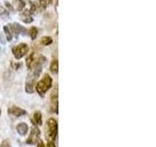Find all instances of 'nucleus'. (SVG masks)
I'll return each instance as SVG.
<instances>
[{"label": "nucleus", "instance_id": "20", "mask_svg": "<svg viewBox=\"0 0 156 147\" xmlns=\"http://www.w3.org/2000/svg\"><path fill=\"white\" fill-rule=\"evenodd\" d=\"M37 147H45V145H44V143H43L42 141L39 140V141H38V145H37Z\"/></svg>", "mask_w": 156, "mask_h": 147}, {"label": "nucleus", "instance_id": "14", "mask_svg": "<svg viewBox=\"0 0 156 147\" xmlns=\"http://www.w3.org/2000/svg\"><path fill=\"white\" fill-rule=\"evenodd\" d=\"M38 33V29L35 27H32L31 28H29V36H30L31 39H35Z\"/></svg>", "mask_w": 156, "mask_h": 147}, {"label": "nucleus", "instance_id": "1", "mask_svg": "<svg viewBox=\"0 0 156 147\" xmlns=\"http://www.w3.org/2000/svg\"><path fill=\"white\" fill-rule=\"evenodd\" d=\"M52 83H53L52 77L48 74H45L41 80L36 83V91L38 92V94L43 96L47 92V90L51 88Z\"/></svg>", "mask_w": 156, "mask_h": 147}, {"label": "nucleus", "instance_id": "15", "mask_svg": "<svg viewBox=\"0 0 156 147\" xmlns=\"http://www.w3.org/2000/svg\"><path fill=\"white\" fill-rule=\"evenodd\" d=\"M4 32H5V34H6V36H7V40L11 41L12 40V33H11V32H10L8 26L4 27Z\"/></svg>", "mask_w": 156, "mask_h": 147}, {"label": "nucleus", "instance_id": "11", "mask_svg": "<svg viewBox=\"0 0 156 147\" xmlns=\"http://www.w3.org/2000/svg\"><path fill=\"white\" fill-rule=\"evenodd\" d=\"M14 7L18 11H22L24 8V2L23 0H14Z\"/></svg>", "mask_w": 156, "mask_h": 147}, {"label": "nucleus", "instance_id": "7", "mask_svg": "<svg viewBox=\"0 0 156 147\" xmlns=\"http://www.w3.org/2000/svg\"><path fill=\"white\" fill-rule=\"evenodd\" d=\"M51 107L54 112L58 113V90H54L51 95Z\"/></svg>", "mask_w": 156, "mask_h": 147}, {"label": "nucleus", "instance_id": "17", "mask_svg": "<svg viewBox=\"0 0 156 147\" xmlns=\"http://www.w3.org/2000/svg\"><path fill=\"white\" fill-rule=\"evenodd\" d=\"M0 147H11V145H10V142L8 140H4V141H2Z\"/></svg>", "mask_w": 156, "mask_h": 147}, {"label": "nucleus", "instance_id": "4", "mask_svg": "<svg viewBox=\"0 0 156 147\" xmlns=\"http://www.w3.org/2000/svg\"><path fill=\"white\" fill-rule=\"evenodd\" d=\"M39 136H40V130H39L37 127H33L27 142L28 144H35L39 141Z\"/></svg>", "mask_w": 156, "mask_h": 147}, {"label": "nucleus", "instance_id": "10", "mask_svg": "<svg viewBox=\"0 0 156 147\" xmlns=\"http://www.w3.org/2000/svg\"><path fill=\"white\" fill-rule=\"evenodd\" d=\"M50 71L52 74H58V60L55 59V60H53L52 63H51V66H50Z\"/></svg>", "mask_w": 156, "mask_h": 147}, {"label": "nucleus", "instance_id": "21", "mask_svg": "<svg viewBox=\"0 0 156 147\" xmlns=\"http://www.w3.org/2000/svg\"><path fill=\"white\" fill-rule=\"evenodd\" d=\"M0 114H1V110H0Z\"/></svg>", "mask_w": 156, "mask_h": 147}, {"label": "nucleus", "instance_id": "2", "mask_svg": "<svg viewBox=\"0 0 156 147\" xmlns=\"http://www.w3.org/2000/svg\"><path fill=\"white\" fill-rule=\"evenodd\" d=\"M58 134V122L55 119H49L46 126V136L49 141H53Z\"/></svg>", "mask_w": 156, "mask_h": 147}, {"label": "nucleus", "instance_id": "13", "mask_svg": "<svg viewBox=\"0 0 156 147\" xmlns=\"http://www.w3.org/2000/svg\"><path fill=\"white\" fill-rule=\"evenodd\" d=\"M52 42H53V40H52V38L50 36H44V37L41 38V40H40V43L44 46L50 45Z\"/></svg>", "mask_w": 156, "mask_h": 147}, {"label": "nucleus", "instance_id": "8", "mask_svg": "<svg viewBox=\"0 0 156 147\" xmlns=\"http://www.w3.org/2000/svg\"><path fill=\"white\" fill-rule=\"evenodd\" d=\"M17 131L20 135H26L28 131V126L26 123H20L17 126Z\"/></svg>", "mask_w": 156, "mask_h": 147}, {"label": "nucleus", "instance_id": "19", "mask_svg": "<svg viewBox=\"0 0 156 147\" xmlns=\"http://www.w3.org/2000/svg\"><path fill=\"white\" fill-rule=\"evenodd\" d=\"M46 147H56V145H55V143H54L53 141H49Z\"/></svg>", "mask_w": 156, "mask_h": 147}, {"label": "nucleus", "instance_id": "5", "mask_svg": "<svg viewBox=\"0 0 156 147\" xmlns=\"http://www.w3.org/2000/svg\"><path fill=\"white\" fill-rule=\"evenodd\" d=\"M8 113L10 115H12V116H15V117H21L23 115L26 114V111L23 110L22 108H20V107H17V106H13L11 107L10 109L8 110Z\"/></svg>", "mask_w": 156, "mask_h": 147}, {"label": "nucleus", "instance_id": "6", "mask_svg": "<svg viewBox=\"0 0 156 147\" xmlns=\"http://www.w3.org/2000/svg\"><path fill=\"white\" fill-rule=\"evenodd\" d=\"M35 80H36V77H34L32 76H29L27 78V81L26 85V91L29 93V94L33 93V87H34V85H35Z\"/></svg>", "mask_w": 156, "mask_h": 147}, {"label": "nucleus", "instance_id": "12", "mask_svg": "<svg viewBox=\"0 0 156 147\" xmlns=\"http://www.w3.org/2000/svg\"><path fill=\"white\" fill-rule=\"evenodd\" d=\"M23 15H22V16H21V19L23 20L24 23L28 24V23H31L32 22V17H31V15L29 14L28 11H26V12L23 13Z\"/></svg>", "mask_w": 156, "mask_h": 147}, {"label": "nucleus", "instance_id": "16", "mask_svg": "<svg viewBox=\"0 0 156 147\" xmlns=\"http://www.w3.org/2000/svg\"><path fill=\"white\" fill-rule=\"evenodd\" d=\"M39 2H40V5L43 8H46L48 5L51 3V0H40Z\"/></svg>", "mask_w": 156, "mask_h": 147}, {"label": "nucleus", "instance_id": "9", "mask_svg": "<svg viewBox=\"0 0 156 147\" xmlns=\"http://www.w3.org/2000/svg\"><path fill=\"white\" fill-rule=\"evenodd\" d=\"M33 122L35 125H39L40 126L42 124V116L40 112H35L33 115Z\"/></svg>", "mask_w": 156, "mask_h": 147}, {"label": "nucleus", "instance_id": "18", "mask_svg": "<svg viewBox=\"0 0 156 147\" xmlns=\"http://www.w3.org/2000/svg\"><path fill=\"white\" fill-rule=\"evenodd\" d=\"M4 14H7V11L4 9V7L0 4V15H4Z\"/></svg>", "mask_w": 156, "mask_h": 147}, {"label": "nucleus", "instance_id": "3", "mask_svg": "<svg viewBox=\"0 0 156 147\" xmlns=\"http://www.w3.org/2000/svg\"><path fill=\"white\" fill-rule=\"evenodd\" d=\"M12 52H13L14 57L19 60V59L23 58L28 52V46L26 43H21V44H19V45L13 47Z\"/></svg>", "mask_w": 156, "mask_h": 147}]
</instances>
